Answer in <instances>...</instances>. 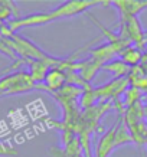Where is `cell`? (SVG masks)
I'll return each instance as SVG.
<instances>
[{
	"instance_id": "6da1fadb",
	"label": "cell",
	"mask_w": 147,
	"mask_h": 157,
	"mask_svg": "<svg viewBox=\"0 0 147 157\" xmlns=\"http://www.w3.org/2000/svg\"><path fill=\"white\" fill-rule=\"evenodd\" d=\"M98 5H110V2H103V0H69L64 2L55 9H51L48 12H41V13L28 14V16H20L17 19H13L7 22V28L16 33L17 30L25 28H35V26H42V25L51 23L53 20L65 19V17H74L76 14H81L90 10L91 7Z\"/></svg>"
},
{
	"instance_id": "7a4b0ae2",
	"label": "cell",
	"mask_w": 147,
	"mask_h": 157,
	"mask_svg": "<svg viewBox=\"0 0 147 157\" xmlns=\"http://www.w3.org/2000/svg\"><path fill=\"white\" fill-rule=\"evenodd\" d=\"M45 91L43 84H35L26 71H16L0 78V98L7 95H17L29 91Z\"/></svg>"
},
{
	"instance_id": "3957f363",
	"label": "cell",
	"mask_w": 147,
	"mask_h": 157,
	"mask_svg": "<svg viewBox=\"0 0 147 157\" xmlns=\"http://www.w3.org/2000/svg\"><path fill=\"white\" fill-rule=\"evenodd\" d=\"M118 28V35L123 39H126L131 45H136L140 49L146 48V40H144L146 32L143 30L137 16H120Z\"/></svg>"
},
{
	"instance_id": "277c9868",
	"label": "cell",
	"mask_w": 147,
	"mask_h": 157,
	"mask_svg": "<svg viewBox=\"0 0 147 157\" xmlns=\"http://www.w3.org/2000/svg\"><path fill=\"white\" fill-rule=\"evenodd\" d=\"M43 85H45V91L49 92V94L59 91L62 86L67 85V74H65V71L61 69V68L52 67L45 76Z\"/></svg>"
},
{
	"instance_id": "5b68a950",
	"label": "cell",
	"mask_w": 147,
	"mask_h": 157,
	"mask_svg": "<svg viewBox=\"0 0 147 157\" xmlns=\"http://www.w3.org/2000/svg\"><path fill=\"white\" fill-rule=\"evenodd\" d=\"M110 5L118 10L120 16H137L147 9V0H114L110 2Z\"/></svg>"
},
{
	"instance_id": "8992f818",
	"label": "cell",
	"mask_w": 147,
	"mask_h": 157,
	"mask_svg": "<svg viewBox=\"0 0 147 157\" xmlns=\"http://www.w3.org/2000/svg\"><path fill=\"white\" fill-rule=\"evenodd\" d=\"M115 133H117V125L114 124L111 128H108L101 136L95 147V157H108L111 151L115 150Z\"/></svg>"
},
{
	"instance_id": "52a82bcc",
	"label": "cell",
	"mask_w": 147,
	"mask_h": 157,
	"mask_svg": "<svg viewBox=\"0 0 147 157\" xmlns=\"http://www.w3.org/2000/svg\"><path fill=\"white\" fill-rule=\"evenodd\" d=\"M143 55H144V51L140 48H137L136 45H130L127 48L124 49L123 52L120 53V59L128 65L130 68H134V67H138L140 62L143 59Z\"/></svg>"
},
{
	"instance_id": "ba28073f",
	"label": "cell",
	"mask_w": 147,
	"mask_h": 157,
	"mask_svg": "<svg viewBox=\"0 0 147 157\" xmlns=\"http://www.w3.org/2000/svg\"><path fill=\"white\" fill-rule=\"evenodd\" d=\"M103 69L110 72V74L113 75V79H118V78H126V76H128L131 68L128 67V65H126L120 58H117V59H113V61L107 62L104 67H103Z\"/></svg>"
},
{
	"instance_id": "9c48e42d",
	"label": "cell",
	"mask_w": 147,
	"mask_h": 157,
	"mask_svg": "<svg viewBox=\"0 0 147 157\" xmlns=\"http://www.w3.org/2000/svg\"><path fill=\"white\" fill-rule=\"evenodd\" d=\"M140 67H141V69L147 74V52H144V55H143V59H141V62H140Z\"/></svg>"
},
{
	"instance_id": "30bf717a",
	"label": "cell",
	"mask_w": 147,
	"mask_h": 157,
	"mask_svg": "<svg viewBox=\"0 0 147 157\" xmlns=\"http://www.w3.org/2000/svg\"><path fill=\"white\" fill-rule=\"evenodd\" d=\"M144 117H146V118H147V102H146V104H144Z\"/></svg>"
},
{
	"instance_id": "8fae6325",
	"label": "cell",
	"mask_w": 147,
	"mask_h": 157,
	"mask_svg": "<svg viewBox=\"0 0 147 157\" xmlns=\"http://www.w3.org/2000/svg\"><path fill=\"white\" fill-rule=\"evenodd\" d=\"M144 144H147V131H146V137H144Z\"/></svg>"
}]
</instances>
